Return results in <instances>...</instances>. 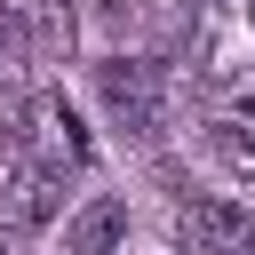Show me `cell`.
Returning a JSON list of instances; mask_svg holds the SVG:
<instances>
[{
  "label": "cell",
  "mask_w": 255,
  "mask_h": 255,
  "mask_svg": "<svg viewBox=\"0 0 255 255\" xmlns=\"http://www.w3.org/2000/svg\"><path fill=\"white\" fill-rule=\"evenodd\" d=\"M0 135L8 143H24V167H40V175H72V167H88L96 159V143H88V128H80V112L64 104V96H32V104H16L8 120H0Z\"/></svg>",
  "instance_id": "1"
},
{
  "label": "cell",
  "mask_w": 255,
  "mask_h": 255,
  "mask_svg": "<svg viewBox=\"0 0 255 255\" xmlns=\"http://www.w3.org/2000/svg\"><path fill=\"white\" fill-rule=\"evenodd\" d=\"M96 96H104V112H112L128 135H159V112H167L159 64H143V56H112V64H96Z\"/></svg>",
  "instance_id": "2"
},
{
  "label": "cell",
  "mask_w": 255,
  "mask_h": 255,
  "mask_svg": "<svg viewBox=\"0 0 255 255\" xmlns=\"http://www.w3.org/2000/svg\"><path fill=\"white\" fill-rule=\"evenodd\" d=\"M175 239L183 255H255V215L239 199H191L175 207Z\"/></svg>",
  "instance_id": "3"
},
{
  "label": "cell",
  "mask_w": 255,
  "mask_h": 255,
  "mask_svg": "<svg viewBox=\"0 0 255 255\" xmlns=\"http://www.w3.org/2000/svg\"><path fill=\"white\" fill-rule=\"evenodd\" d=\"M0 16H8V32H16V48L24 56H40V64H64L72 56V0H0Z\"/></svg>",
  "instance_id": "4"
},
{
  "label": "cell",
  "mask_w": 255,
  "mask_h": 255,
  "mask_svg": "<svg viewBox=\"0 0 255 255\" xmlns=\"http://www.w3.org/2000/svg\"><path fill=\"white\" fill-rule=\"evenodd\" d=\"M48 215H56V175L16 167V175L0 183V223H8V231H32V223H48Z\"/></svg>",
  "instance_id": "5"
},
{
  "label": "cell",
  "mask_w": 255,
  "mask_h": 255,
  "mask_svg": "<svg viewBox=\"0 0 255 255\" xmlns=\"http://www.w3.org/2000/svg\"><path fill=\"white\" fill-rule=\"evenodd\" d=\"M120 231H128V207L104 191V199H88V207L64 223V247H72V255H112V247H120Z\"/></svg>",
  "instance_id": "6"
},
{
  "label": "cell",
  "mask_w": 255,
  "mask_h": 255,
  "mask_svg": "<svg viewBox=\"0 0 255 255\" xmlns=\"http://www.w3.org/2000/svg\"><path fill=\"white\" fill-rule=\"evenodd\" d=\"M215 128H223V143H231V151H255V88H239V96H223V112H215Z\"/></svg>",
  "instance_id": "7"
},
{
  "label": "cell",
  "mask_w": 255,
  "mask_h": 255,
  "mask_svg": "<svg viewBox=\"0 0 255 255\" xmlns=\"http://www.w3.org/2000/svg\"><path fill=\"white\" fill-rule=\"evenodd\" d=\"M8 48H16V32H8V16H0V56H8Z\"/></svg>",
  "instance_id": "8"
},
{
  "label": "cell",
  "mask_w": 255,
  "mask_h": 255,
  "mask_svg": "<svg viewBox=\"0 0 255 255\" xmlns=\"http://www.w3.org/2000/svg\"><path fill=\"white\" fill-rule=\"evenodd\" d=\"M247 24H255V0H247Z\"/></svg>",
  "instance_id": "9"
},
{
  "label": "cell",
  "mask_w": 255,
  "mask_h": 255,
  "mask_svg": "<svg viewBox=\"0 0 255 255\" xmlns=\"http://www.w3.org/2000/svg\"><path fill=\"white\" fill-rule=\"evenodd\" d=\"M207 8H223V0H207Z\"/></svg>",
  "instance_id": "10"
}]
</instances>
